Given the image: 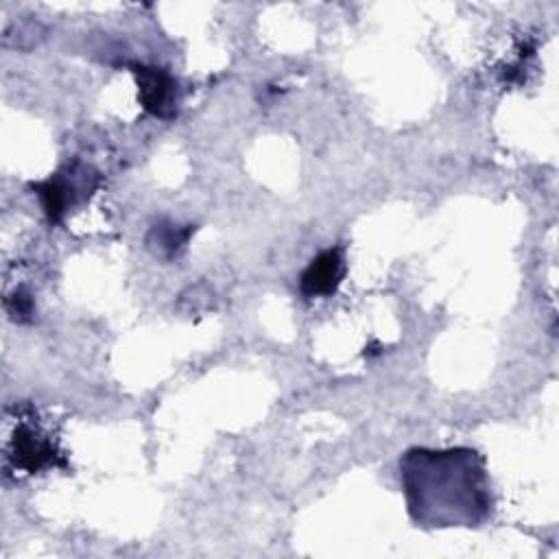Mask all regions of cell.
<instances>
[{"label":"cell","instance_id":"obj_5","mask_svg":"<svg viewBox=\"0 0 559 559\" xmlns=\"http://www.w3.org/2000/svg\"><path fill=\"white\" fill-rule=\"evenodd\" d=\"M345 258L341 247H330L317 253L299 275L304 297H332L345 277Z\"/></svg>","mask_w":559,"mask_h":559},{"label":"cell","instance_id":"obj_3","mask_svg":"<svg viewBox=\"0 0 559 559\" xmlns=\"http://www.w3.org/2000/svg\"><path fill=\"white\" fill-rule=\"evenodd\" d=\"M129 70L135 79L138 100L142 109L162 120L175 118L181 105V90L177 79L164 68L144 63H131Z\"/></svg>","mask_w":559,"mask_h":559},{"label":"cell","instance_id":"obj_2","mask_svg":"<svg viewBox=\"0 0 559 559\" xmlns=\"http://www.w3.org/2000/svg\"><path fill=\"white\" fill-rule=\"evenodd\" d=\"M98 170L79 159L66 164L44 181L31 183L50 223H61L68 216V212L87 203L90 197L98 190Z\"/></svg>","mask_w":559,"mask_h":559},{"label":"cell","instance_id":"obj_4","mask_svg":"<svg viewBox=\"0 0 559 559\" xmlns=\"http://www.w3.org/2000/svg\"><path fill=\"white\" fill-rule=\"evenodd\" d=\"M17 469L35 474L44 467L63 465L61 454L52 439L31 421H20L11 437V454Z\"/></svg>","mask_w":559,"mask_h":559},{"label":"cell","instance_id":"obj_7","mask_svg":"<svg viewBox=\"0 0 559 559\" xmlns=\"http://www.w3.org/2000/svg\"><path fill=\"white\" fill-rule=\"evenodd\" d=\"M4 306H7L9 314H11L15 321H20V323L31 321L33 314H35L33 297H31L26 290H22V288H17L13 295H9L7 301H4Z\"/></svg>","mask_w":559,"mask_h":559},{"label":"cell","instance_id":"obj_6","mask_svg":"<svg viewBox=\"0 0 559 559\" xmlns=\"http://www.w3.org/2000/svg\"><path fill=\"white\" fill-rule=\"evenodd\" d=\"M194 231H197L194 225H177L173 221H157L146 234V249L155 258L173 262L186 251L190 236Z\"/></svg>","mask_w":559,"mask_h":559},{"label":"cell","instance_id":"obj_1","mask_svg":"<svg viewBox=\"0 0 559 559\" xmlns=\"http://www.w3.org/2000/svg\"><path fill=\"white\" fill-rule=\"evenodd\" d=\"M400 480L417 526H480L493 513L487 463L474 448H411L400 459Z\"/></svg>","mask_w":559,"mask_h":559}]
</instances>
